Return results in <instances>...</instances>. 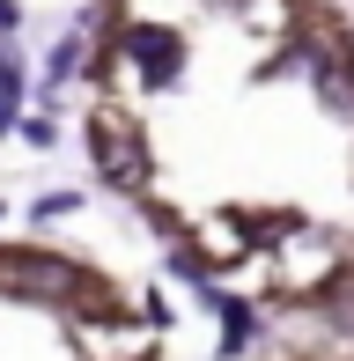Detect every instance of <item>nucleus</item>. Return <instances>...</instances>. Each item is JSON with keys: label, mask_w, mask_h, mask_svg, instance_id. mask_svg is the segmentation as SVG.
Masks as SVG:
<instances>
[{"label": "nucleus", "mask_w": 354, "mask_h": 361, "mask_svg": "<svg viewBox=\"0 0 354 361\" xmlns=\"http://www.w3.org/2000/svg\"><path fill=\"white\" fill-rule=\"evenodd\" d=\"M96 162H104V177L111 185H148V155H140V140H126V133H111V118H96Z\"/></svg>", "instance_id": "1"}, {"label": "nucleus", "mask_w": 354, "mask_h": 361, "mask_svg": "<svg viewBox=\"0 0 354 361\" xmlns=\"http://www.w3.org/2000/svg\"><path fill=\"white\" fill-rule=\"evenodd\" d=\"M126 52L140 59V74H148V81H170L177 67H185V52H177V37H170V30H155V23L126 30Z\"/></svg>", "instance_id": "2"}, {"label": "nucleus", "mask_w": 354, "mask_h": 361, "mask_svg": "<svg viewBox=\"0 0 354 361\" xmlns=\"http://www.w3.org/2000/svg\"><path fill=\"white\" fill-rule=\"evenodd\" d=\"M15 111H23V67L15 52H0V126H15Z\"/></svg>", "instance_id": "3"}, {"label": "nucleus", "mask_w": 354, "mask_h": 361, "mask_svg": "<svg viewBox=\"0 0 354 361\" xmlns=\"http://www.w3.org/2000/svg\"><path fill=\"white\" fill-rule=\"evenodd\" d=\"M317 89H325V104H347V111H354V74L325 67V74H317Z\"/></svg>", "instance_id": "4"}, {"label": "nucleus", "mask_w": 354, "mask_h": 361, "mask_svg": "<svg viewBox=\"0 0 354 361\" xmlns=\"http://www.w3.org/2000/svg\"><path fill=\"white\" fill-rule=\"evenodd\" d=\"M74 67H82V44H59V52L44 59V81H67Z\"/></svg>", "instance_id": "5"}, {"label": "nucleus", "mask_w": 354, "mask_h": 361, "mask_svg": "<svg viewBox=\"0 0 354 361\" xmlns=\"http://www.w3.org/2000/svg\"><path fill=\"white\" fill-rule=\"evenodd\" d=\"M332 317H340L347 332H354V295H340V302H332Z\"/></svg>", "instance_id": "6"}, {"label": "nucleus", "mask_w": 354, "mask_h": 361, "mask_svg": "<svg viewBox=\"0 0 354 361\" xmlns=\"http://www.w3.org/2000/svg\"><path fill=\"white\" fill-rule=\"evenodd\" d=\"M8 23H15V0H0V30H8Z\"/></svg>", "instance_id": "7"}]
</instances>
